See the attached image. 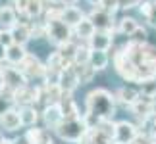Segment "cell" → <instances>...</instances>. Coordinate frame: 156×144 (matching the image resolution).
<instances>
[{
	"mask_svg": "<svg viewBox=\"0 0 156 144\" xmlns=\"http://www.w3.org/2000/svg\"><path fill=\"white\" fill-rule=\"evenodd\" d=\"M85 121L93 119L94 127L102 119H112L116 113V94L106 88H93L85 98Z\"/></svg>",
	"mask_w": 156,
	"mask_h": 144,
	"instance_id": "cell-1",
	"label": "cell"
},
{
	"mask_svg": "<svg viewBox=\"0 0 156 144\" xmlns=\"http://www.w3.org/2000/svg\"><path fill=\"white\" fill-rule=\"evenodd\" d=\"M60 139H62L64 142H81L83 139H85V135L89 133V125L85 123V119H64L62 125L54 131Z\"/></svg>",
	"mask_w": 156,
	"mask_h": 144,
	"instance_id": "cell-2",
	"label": "cell"
},
{
	"mask_svg": "<svg viewBox=\"0 0 156 144\" xmlns=\"http://www.w3.org/2000/svg\"><path fill=\"white\" fill-rule=\"evenodd\" d=\"M46 23V39L50 40L52 44L56 46H62L69 40H73V29H71L66 21H62V17L58 19H50V21H44Z\"/></svg>",
	"mask_w": 156,
	"mask_h": 144,
	"instance_id": "cell-3",
	"label": "cell"
},
{
	"mask_svg": "<svg viewBox=\"0 0 156 144\" xmlns=\"http://www.w3.org/2000/svg\"><path fill=\"white\" fill-rule=\"evenodd\" d=\"M0 79H2V87L10 88V91H17V88L27 85V77L21 73L17 65H0Z\"/></svg>",
	"mask_w": 156,
	"mask_h": 144,
	"instance_id": "cell-4",
	"label": "cell"
},
{
	"mask_svg": "<svg viewBox=\"0 0 156 144\" xmlns=\"http://www.w3.org/2000/svg\"><path fill=\"white\" fill-rule=\"evenodd\" d=\"M89 19L94 23L97 31H108V33H116V27H118V21L114 19V14L106 12L104 8L100 6H94V8L89 12Z\"/></svg>",
	"mask_w": 156,
	"mask_h": 144,
	"instance_id": "cell-5",
	"label": "cell"
},
{
	"mask_svg": "<svg viewBox=\"0 0 156 144\" xmlns=\"http://www.w3.org/2000/svg\"><path fill=\"white\" fill-rule=\"evenodd\" d=\"M17 67H20L21 73L27 77V81L29 79H44L46 71H48V67H46L37 56H33V54H27V58L23 60Z\"/></svg>",
	"mask_w": 156,
	"mask_h": 144,
	"instance_id": "cell-6",
	"label": "cell"
},
{
	"mask_svg": "<svg viewBox=\"0 0 156 144\" xmlns=\"http://www.w3.org/2000/svg\"><path fill=\"white\" fill-rule=\"evenodd\" d=\"M137 135H139V127L131 121H118L116 123V133H114V142L118 144H131Z\"/></svg>",
	"mask_w": 156,
	"mask_h": 144,
	"instance_id": "cell-7",
	"label": "cell"
},
{
	"mask_svg": "<svg viewBox=\"0 0 156 144\" xmlns=\"http://www.w3.org/2000/svg\"><path fill=\"white\" fill-rule=\"evenodd\" d=\"M43 121L46 125V129H52V131H56L60 125H62L64 113H62L60 104H48V106H44V110H43Z\"/></svg>",
	"mask_w": 156,
	"mask_h": 144,
	"instance_id": "cell-8",
	"label": "cell"
},
{
	"mask_svg": "<svg viewBox=\"0 0 156 144\" xmlns=\"http://www.w3.org/2000/svg\"><path fill=\"white\" fill-rule=\"evenodd\" d=\"M112 43H114V33H108V31H97L87 40L91 50H104V52L112 48Z\"/></svg>",
	"mask_w": 156,
	"mask_h": 144,
	"instance_id": "cell-9",
	"label": "cell"
},
{
	"mask_svg": "<svg viewBox=\"0 0 156 144\" xmlns=\"http://www.w3.org/2000/svg\"><path fill=\"white\" fill-rule=\"evenodd\" d=\"M23 127L21 123V115H20V110H10L6 111L4 115H0V129H4L6 133H16Z\"/></svg>",
	"mask_w": 156,
	"mask_h": 144,
	"instance_id": "cell-10",
	"label": "cell"
},
{
	"mask_svg": "<svg viewBox=\"0 0 156 144\" xmlns=\"http://www.w3.org/2000/svg\"><path fill=\"white\" fill-rule=\"evenodd\" d=\"M58 85L62 87V91L64 92H68L71 94L77 88V85H81L79 83V77H77V71L73 65H69V67H66L62 73H60V81H58Z\"/></svg>",
	"mask_w": 156,
	"mask_h": 144,
	"instance_id": "cell-11",
	"label": "cell"
},
{
	"mask_svg": "<svg viewBox=\"0 0 156 144\" xmlns=\"http://www.w3.org/2000/svg\"><path fill=\"white\" fill-rule=\"evenodd\" d=\"M25 142L27 144H54L52 142V135L48 129H43V127H29L27 133H25Z\"/></svg>",
	"mask_w": 156,
	"mask_h": 144,
	"instance_id": "cell-12",
	"label": "cell"
},
{
	"mask_svg": "<svg viewBox=\"0 0 156 144\" xmlns=\"http://www.w3.org/2000/svg\"><path fill=\"white\" fill-rule=\"evenodd\" d=\"M17 10L12 4H0V29H12L17 23Z\"/></svg>",
	"mask_w": 156,
	"mask_h": 144,
	"instance_id": "cell-13",
	"label": "cell"
},
{
	"mask_svg": "<svg viewBox=\"0 0 156 144\" xmlns=\"http://www.w3.org/2000/svg\"><path fill=\"white\" fill-rule=\"evenodd\" d=\"M27 50H25V46L23 44H17L14 43L12 46L6 48V63H10V65H20L23 60L27 58Z\"/></svg>",
	"mask_w": 156,
	"mask_h": 144,
	"instance_id": "cell-14",
	"label": "cell"
},
{
	"mask_svg": "<svg viewBox=\"0 0 156 144\" xmlns=\"http://www.w3.org/2000/svg\"><path fill=\"white\" fill-rule=\"evenodd\" d=\"M83 17H85V14H83L81 8H77V4L75 6H64V10H62V21H66L71 29L79 25V23L83 21Z\"/></svg>",
	"mask_w": 156,
	"mask_h": 144,
	"instance_id": "cell-15",
	"label": "cell"
},
{
	"mask_svg": "<svg viewBox=\"0 0 156 144\" xmlns=\"http://www.w3.org/2000/svg\"><path fill=\"white\" fill-rule=\"evenodd\" d=\"M94 33H97V27H94V23L89 19V15H85L79 25L73 27V37H77L79 40H83V43H87Z\"/></svg>",
	"mask_w": 156,
	"mask_h": 144,
	"instance_id": "cell-16",
	"label": "cell"
},
{
	"mask_svg": "<svg viewBox=\"0 0 156 144\" xmlns=\"http://www.w3.org/2000/svg\"><path fill=\"white\" fill-rule=\"evenodd\" d=\"M12 31V37H14V43L17 44H23L25 46L29 40H31V25H29V21H21V23H17L16 27H12L10 29Z\"/></svg>",
	"mask_w": 156,
	"mask_h": 144,
	"instance_id": "cell-17",
	"label": "cell"
},
{
	"mask_svg": "<svg viewBox=\"0 0 156 144\" xmlns=\"http://www.w3.org/2000/svg\"><path fill=\"white\" fill-rule=\"evenodd\" d=\"M141 96L143 94H139V91H137V88H133V87H122L119 88V91L116 92V100L118 102H122V104H125L127 108H131L135 104V102H139L141 100Z\"/></svg>",
	"mask_w": 156,
	"mask_h": 144,
	"instance_id": "cell-18",
	"label": "cell"
},
{
	"mask_svg": "<svg viewBox=\"0 0 156 144\" xmlns=\"http://www.w3.org/2000/svg\"><path fill=\"white\" fill-rule=\"evenodd\" d=\"M139 21L135 19V17H131V15H123L122 19L118 21V27H116V31L119 35H123V37H133V35L137 33V29H139Z\"/></svg>",
	"mask_w": 156,
	"mask_h": 144,
	"instance_id": "cell-19",
	"label": "cell"
},
{
	"mask_svg": "<svg viewBox=\"0 0 156 144\" xmlns=\"http://www.w3.org/2000/svg\"><path fill=\"white\" fill-rule=\"evenodd\" d=\"M20 115H21V123L23 127H35L39 121V110L37 106H23L20 108Z\"/></svg>",
	"mask_w": 156,
	"mask_h": 144,
	"instance_id": "cell-20",
	"label": "cell"
},
{
	"mask_svg": "<svg viewBox=\"0 0 156 144\" xmlns=\"http://www.w3.org/2000/svg\"><path fill=\"white\" fill-rule=\"evenodd\" d=\"M43 14H44V0H29L27 8H25V14H23V19L35 21Z\"/></svg>",
	"mask_w": 156,
	"mask_h": 144,
	"instance_id": "cell-21",
	"label": "cell"
},
{
	"mask_svg": "<svg viewBox=\"0 0 156 144\" xmlns=\"http://www.w3.org/2000/svg\"><path fill=\"white\" fill-rule=\"evenodd\" d=\"M16 108V98H14V91L2 87L0 88V115H4L6 111Z\"/></svg>",
	"mask_w": 156,
	"mask_h": 144,
	"instance_id": "cell-22",
	"label": "cell"
},
{
	"mask_svg": "<svg viewBox=\"0 0 156 144\" xmlns=\"http://www.w3.org/2000/svg\"><path fill=\"white\" fill-rule=\"evenodd\" d=\"M89 63L97 71H102V69L108 67V63H110V54L104 52V50H93L91 52V62Z\"/></svg>",
	"mask_w": 156,
	"mask_h": 144,
	"instance_id": "cell-23",
	"label": "cell"
},
{
	"mask_svg": "<svg viewBox=\"0 0 156 144\" xmlns=\"http://www.w3.org/2000/svg\"><path fill=\"white\" fill-rule=\"evenodd\" d=\"M73 67H75V71H77V77H79V83H81V85L91 83L93 77L98 73V71L94 69L91 63H87V65H73Z\"/></svg>",
	"mask_w": 156,
	"mask_h": 144,
	"instance_id": "cell-24",
	"label": "cell"
},
{
	"mask_svg": "<svg viewBox=\"0 0 156 144\" xmlns=\"http://www.w3.org/2000/svg\"><path fill=\"white\" fill-rule=\"evenodd\" d=\"M91 48H89V44H79V48H77V54H75V62L73 65H87L89 62H91Z\"/></svg>",
	"mask_w": 156,
	"mask_h": 144,
	"instance_id": "cell-25",
	"label": "cell"
},
{
	"mask_svg": "<svg viewBox=\"0 0 156 144\" xmlns=\"http://www.w3.org/2000/svg\"><path fill=\"white\" fill-rule=\"evenodd\" d=\"M0 44H4L6 48L14 44V37H12L10 29H0Z\"/></svg>",
	"mask_w": 156,
	"mask_h": 144,
	"instance_id": "cell-26",
	"label": "cell"
},
{
	"mask_svg": "<svg viewBox=\"0 0 156 144\" xmlns=\"http://www.w3.org/2000/svg\"><path fill=\"white\" fill-rule=\"evenodd\" d=\"M100 8H104L106 12H110V14H116L119 10V0H102V2H100Z\"/></svg>",
	"mask_w": 156,
	"mask_h": 144,
	"instance_id": "cell-27",
	"label": "cell"
},
{
	"mask_svg": "<svg viewBox=\"0 0 156 144\" xmlns=\"http://www.w3.org/2000/svg\"><path fill=\"white\" fill-rule=\"evenodd\" d=\"M143 0H119V8L122 10H129V8H135V6H139Z\"/></svg>",
	"mask_w": 156,
	"mask_h": 144,
	"instance_id": "cell-28",
	"label": "cell"
},
{
	"mask_svg": "<svg viewBox=\"0 0 156 144\" xmlns=\"http://www.w3.org/2000/svg\"><path fill=\"white\" fill-rule=\"evenodd\" d=\"M4 60H6V46L0 44V63H2Z\"/></svg>",
	"mask_w": 156,
	"mask_h": 144,
	"instance_id": "cell-29",
	"label": "cell"
},
{
	"mask_svg": "<svg viewBox=\"0 0 156 144\" xmlns=\"http://www.w3.org/2000/svg\"><path fill=\"white\" fill-rule=\"evenodd\" d=\"M60 2H62L64 6H75V4H77V0H60Z\"/></svg>",
	"mask_w": 156,
	"mask_h": 144,
	"instance_id": "cell-30",
	"label": "cell"
},
{
	"mask_svg": "<svg viewBox=\"0 0 156 144\" xmlns=\"http://www.w3.org/2000/svg\"><path fill=\"white\" fill-rule=\"evenodd\" d=\"M87 2H89V4H91L93 8H94V6H100V2H102V0H87Z\"/></svg>",
	"mask_w": 156,
	"mask_h": 144,
	"instance_id": "cell-31",
	"label": "cell"
},
{
	"mask_svg": "<svg viewBox=\"0 0 156 144\" xmlns=\"http://www.w3.org/2000/svg\"><path fill=\"white\" fill-rule=\"evenodd\" d=\"M2 144H16V142H14V140H10V139H4V142H2Z\"/></svg>",
	"mask_w": 156,
	"mask_h": 144,
	"instance_id": "cell-32",
	"label": "cell"
},
{
	"mask_svg": "<svg viewBox=\"0 0 156 144\" xmlns=\"http://www.w3.org/2000/svg\"><path fill=\"white\" fill-rule=\"evenodd\" d=\"M2 142H4V133L0 131V144H2Z\"/></svg>",
	"mask_w": 156,
	"mask_h": 144,
	"instance_id": "cell-33",
	"label": "cell"
}]
</instances>
